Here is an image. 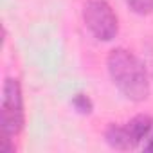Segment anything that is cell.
Here are the masks:
<instances>
[{"mask_svg": "<svg viewBox=\"0 0 153 153\" xmlns=\"http://www.w3.org/2000/svg\"><path fill=\"white\" fill-rule=\"evenodd\" d=\"M124 4L128 6L131 13L140 15V16L153 13V0H124Z\"/></svg>", "mask_w": 153, "mask_h": 153, "instance_id": "6", "label": "cell"}, {"mask_svg": "<svg viewBox=\"0 0 153 153\" xmlns=\"http://www.w3.org/2000/svg\"><path fill=\"white\" fill-rule=\"evenodd\" d=\"M70 105H72V108H74L76 112L81 114V115H90L92 110H94V103H92V99H90L87 94H83V92L74 94Z\"/></svg>", "mask_w": 153, "mask_h": 153, "instance_id": "5", "label": "cell"}, {"mask_svg": "<svg viewBox=\"0 0 153 153\" xmlns=\"http://www.w3.org/2000/svg\"><path fill=\"white\" fill-rule=\"evenodd\" d=\"M153 128V117L148 114H139L124 124H110L105 131V140L110 148L128 151L137 148L144 139H148Z\"/></svg>", "mask_w": 153, "mask_h": 153, "instance_id": "2", "label": "cell"}, {"mask_svg": "<svg viewBox=\"0 0 153 153\" xmlns=\"http://www.w3.org/2000/svg\"><path fill=\"white\" fill-rule=\"evenodd\" d=\"M146 67H148V72L153 76V40H149L148 43H146Z\"/></svg>", "mask_w": 153, "mask_h": 153, "instance_id": "7", "label": "cell"}, {"mask_svg": "<svg viewBox=\"0 0 153 153\" xmlns=\"http://www.w3.org/2000/svg\"><path fill=\"white\" fill-rule=\"evenodd\" d=\"M2 137H16L25 123L22 85L16 78H6L2 88Z\"/></svg>", "mask_w": 153, "mask_h": 153, "instance_id": "4", "label": "cell"}, {"mask_svg": "<svg viewBox=\"0 0 153 153\" xmlns=\"http://www.w3.org/2000/svg\"><path fill=\"white\" fill-rule=\"evenodd\" d=\"M108 76L114 87L130 101L140 103L149 96V72L146 63L124 47L112 49L106 58Z\"/></svg>", "mask_w": 153, "mask_h": 153, "instance_id": "1", "label": "cell"}, {"mask_svg": "<svg viewBox=\"0 0 153 153\" xmlns=\"http://www.w3.org/2000/svg\"><path fill=\"white\" fill-rule=\"evenodd\" d=\"M144 151H153V135L148 139V142L144 144Z\"/></svg>", "mask_w": 153, "mask_h": 153, "instance_id": "8", "label": "cell"}, {"mask_svg": "<svg viewBox=\"0 0 153 153\" xmlns=\"http://www.w3.org/2000/svg\"><path fill=\"white\" fill-rule=\"evenodd\" d=\"M83 22L99 42H112L119 33V18L108 0H85Z\"/></svg>", "mask_w": 153, "mask_h": 153, "instance_id": "3", "label": "cell"}]
</instances>
